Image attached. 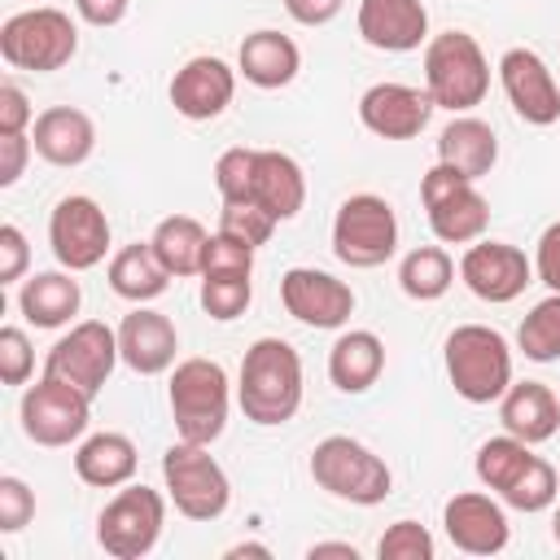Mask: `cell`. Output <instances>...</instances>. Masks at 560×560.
Returning <instances> with one entry per match:
<instances>
[{"instance_id":"obj_18","label":"cell","mask_w":560,"mask_h":560,"mask_svg":"<svg viewBox=\"0 0 560 560\" xmlns=\"http://www.w3.org/2000/svg\"><path fill=\"white\" fill-rule=\"evenodd\" d=\"M433 96L411 83H372L359 96V122L381 140H416L433 118Z\"/></svg>"},{"instance_id":"obj_30","label":"cell","mask_w":560,"mask_h":560,"mask_svg":"<svg viewBox=\"0 0 560 560\" xmlns=\"http://www.w3.org/2000/svg\"><path fill=\"white\" fill-rule=\"evenodd\" d=\"M105 280H109V289H114L122 302L144 306V302H158L175 276L162 267V258L153 254L149 241H136V245H122V249L109 258Z\"/></svg>"},{"instance_id":"obj_39","label":"cell","mask_w":560,"mask_h":560,"mask_svg":"<svg viewBox=\"0 0 560 560\" xmlns=\"http://www.w3.org/2000/svg\"><path fill=\"white\" fill-rule=\"evenodd\" d=\"M433 551H438V542L420 521H394L376 542L381 560H433Z\"/></svg>"},{"instance_id":"obj_7","label":"cell","mask_w":560,"mask_h":560,"mask_svg":"<svg viewBox=\"0 0 560 560\" xmlns=\"http://www.w3.org/2000/svg\"><path fill=\"white\" fill-rule=\"evenodd\" d=\"M162 481H166V499L188 521H219L232 503V481H228L223 464L210 455V446H197L184 438L166 446Z\"/></svg>"},{"instance_id":"obj_9","label":"cell","mask_w":560,"mask_h":560,"mask_svg":"<svg viewBox=\"0 0 560 560\" xmlns=\"http://www.w3.org/2000/svg\"><path fill=\"white\" fill-rule=\"evenodd\" d=\"M420 201L429 214V228L442 245H472L490 228V201L477 192V179H464L459 171L433 162L420 179Z\"/></svg>"},{"instance_id":"obj_40","label":"cell","mask_w":560,"mask_h":560,"mask_svg":"<svg viewBox=\"0 0 560 560\" xmlns=\"http://www.w3.org/2000/svg\"><path fill=\"white\" fill-rule=\"evenodd\" d=\"M35 372V346L18 324L0 328V381L4 385H26Z\"/></svg>"},{"instance_id":"obj_20","label":"cell","mask_w":560,"mask_h":560,"mask_svg":"<svg viewBox=\"0 0 560 560\" xmlns=\"http://www.w3.org/2000/svg\"><path fill=\"white\" fill-rule=\"evenodd\" d=\"M354 26L359 39L376 52H416L420 44H429L424 0H359Z\"/></svg>"},{"instance_id":"obj_12","label":"cell","mask_w":560,"mask_h":560,"mask_svg":"<svg viewBox=\"0 0 560 560\" xmlns=\"http://www.w3.org/2000/svg\"><path fill=\"white\" fill-rule=\"evenodd\" d=\"M18 420H22V433L35 442V446H70V442H83L88 433V420H92V398L66 381H52V376H39L22 402H18Z\"/></svg>"},{"instance_id":"obj_48","label":"cell","mask_w":560,"mask_h":560,"mask_svg":"<svg viewBox=\"0 0 560 560\" xmlns=\"http://www.w3.org/2000/svg\"><path fill=\"white\" fill-rule=\"evenodd\" d=\"M127 4L131 0H74V13L88 26H118L127 18Z\"/></svg>"},{"instance_id":"obj_38","label":"cell","mask_w":560,"mask_h":560,"mask_svg":"<svg viewBox=\"0 0 560 560\" xmlns=\"http://www.w3.org/2000/svg\"><path fill=\"white\" fill-rule=\"evenodd\" d=\"M254 162H258V149H223L219 162H214V188L223 201H249V184H254Z\"/></svg>"},{"instance_id":"obj_21","label":"cell","mask_w":560,"mask_h":560,"mask_svg":"<svg viewBox=\"0 0 560 560\" xmlns=\"http://www.w3.org/2000/svg\"><path fill=\"white\" fill-rule=\"evenodd\" d=\"M118 354H122V363L136 376H162V372L175 368L179 332H175V324L162 311H153L144 302L131 315H122V324H118Z\"/></svg>"},{"instance_id":"obj_33","label":"cell","mask_w":560,"mask_h":560,"mask_svg":"<svg viewBox=\"0 0 560 560\" xmlns=\"http://www.w3.org/2000/svg\"><path fill=\"white\" fill-rule=\"evenodd\" d=\"M529 459H534V446H529V442H521V438H512V433H499V438H490V442L477 446L472 472H477V481H481L490 494H503V490L529 468Z\"/></svg>"},{"instance_id":"obj_44","label":"cell","mask_w":560,"mask_h":560,"mask_svg":"<svg viewBox=\"0 0 560 560\" xmlns=\"http://www.w3.org/2000/svg\"><path fill=\"white\" fill-rule=\"evenodd\" d=\"M534 280L547 284L551 293H560V219L547 223L534 245Z\"/></svg>"},{"instance_id":"obj_24","label":"cell","mask_w":560,"mask_h":560,"mask_svg":"<svg viewBox=\"0 0 560 560\" xmlns=\"http://www.w3.org/2000/svg\"><path fill=\"white\" fill-rule=\"evenodd\" d=\"M249 201L262 206L276 223L298 219L302 206H306V175H302L298 158H289V153H280V149H258Z\"/></svg>"},{"instance_id":"obj_35","label":"cell","mask_w":560,"mask_h":560,"mask_svg":"<svg viewBox=\"0 0 560 560\" xmlns=\"http://www.w3.org/2000/svg\"><path fill=\"white\" fill-rule=\"evenodd\" d=\"M197 302H201V311H206L210 319L232 324V319H241V315L249 311V302H254V276H245V271H210V276H201Z\"/></svg>"},{"instance_id":"obj_16","label":"cell","mask_w":560,"mask_h":560,"mask_svg":"<svg viewBox=\"0 0 560 560\" xmlns=\"http://www.w3.org/2000/svg\"><path fill=\"white\" fill-rule=\"evenodd\" d=\"M280 302L306 328H346L354 315V289L319 267H289L280 276Z\"/></svg>"},{"instance_id":"obj_28","label":"cell","mask_w":560,"mask_h":560,"mask_svg":"<svg viewBox=\"0 0 560 560\" xmlns=\"http://www.w3.org/2000/svg\"><path fill=\"white\" fill-rule=\"evenodd\" d=\"M140 468V455H136V442L127 433H88L79 446H74V472L83 486H96V490H118L136 477Z\"/></svg>"},{"instance_id":"obj_45","label":"cell","mask_w":560,"mask_h":560,"mask_svg":"<svg viewBox=\"0 0 560 560\" xmlns=\"http://www.w3.org/2000/svg\"><path fill=\"white\" fill-rule=\"evenodd\" d=\"M35 122L31 96L18 83H0V136H22Z\"/></svg>"},{"instance_id":"obj_10","label":"cell","mask_w":560,"mask_h":560,"mask_svg":"<svg viewBox=\"0 0 560 560\" xmlns=\"http://www.w3.org/2000/svg\"><path fill=\"white\" fill-rule=\"evenodd\" d=\"M166 529V499L149 486H118V494L96 516V542L114 560H140L158 547Z\"/></svg>"},{"instance_id":"obj_31","label":"cell","mask_w":560,"mask_h":560,"mask_svg":"<svg viewBox=\"0 0 560 560\" xmlns=\"http://www.w3.org/2000/svg\"><path fill=\"white\" fill-rule=\"evenodd\" d=\"M153 254L162 258V267L184 280V276H201V258H206V245H210V232L201 228V219L192 214H166L153 236H149Z\"/></svg>"},{"instance_id":"obj_17","label":"cell","mask_w":560,"mask_h":560,"mask_svg":"<svg viewBox=\"0 0 560 560\" xmlns=\"http://www.w3.org/2000/svg\"><path fill=\"white\" fill-rule=\"evenodd\" d=\"M442 529H446L451 547L464 551V556H499L508 547V538H512L503 503L494 494H486V490L451 494L446 508H442Z\"/></svg>"},{"instance_id":"obj_25","label":"cell","mask_w":560,"mask_h":560,"mask_svg":"<svg viewBox=\"0 0 560 560\" xmlns=\"http://www.w3.org/2000/svg\"><path fill=\"white\" fill-rule=\"evenodd\" d=\"M499 420H503V433L529 446L551 442L560 433V398L542 381H512L508 394L499 398Z\"/></svg>"},{"instance_id":"obj_5","label":"cell","mask_w":560,"mask_h":560,"mask_svg":"<svg viewBox=\"0 0 560 560\" xmlns=\"http://www.w3.org/2000/svg\"><path fill=\"white\" fill-rule=\"evenodd\" d=\"M424 92L438 109L468 114L490 92V61L468 31H442L424 44Z\"/></svg>"},{"instance_id":"obj_8","label":"cell","mask_w":560,"mask_h":560,"mask_svg":"<svg viewBox=\"0 0 560 560\" xmlns=\"http://www.w3.org/2000/svg\"><path fill=\"white\" fill-rule=\"evenodd\" d=\"M332 254L354 267L372 271L398 254V214L376 192H354L332 214Z\"/></svg>"},{"instance_id":"obj_37","label":"cell","mask_w":560,"mask_h":560,"mask_svg":"<svg viewBox=\"0 0 560 560\" xmlns=\"http://www.w3.org/2000/svg\"><path fill=\"white\" fill-rule=\"evenodd\" d=\"M219 232L232 236V241H241V245H249V249H258V245L271 241L276 219H271L262 206H254V201H223V210H219Z\"/></svg>"},{"instance_id":"obj_49","label":"cell","mask_w":560,"mask_h":560,"mask_svg":"<svg viewBox=\"0 0 560 560\" xmlns=\"http://www.w3.org/2000/svg\"><path fill=\"white\" fill-rule=\"evenodd\" d=\"M311 560H324V556H341V560H359V547L354 542H311L306 547Z\"/></svg>"},{"instance_id":"obj_34","label":"cell","mask_w":560,"mask_h":560,"mask_svg":"<svg viewBox=\"0 0 560 560\" xmlns=\"http://www.w3.org/2000/svg\"><path fill=\"white\" fill-rule=\"evenodd\" d=\"M516 350L529 363H560V293H547L529 306L516 328Z\"/></svg>"},{"instance_id":"obj_2","label":"cell","mask_w":560,"mask_h":560,"mask_svg":"<svg viewBox=\"0 0 560 560\" xmlns=\"http://www.w3.org/2000/svg\"><path fill=\"white\" fill-rule=\"evenodd\" d=\"M166 402H171V420L175 433L184 442L197 446H214L228 429V411H232V381L223 372L219 359H179L171 368V385H166Z\"/></svg>"},{"instance_id":"obj_11","label":"cell","mask_w":560,"mask_h":560,"mask_svg":"<svg viewBox=\"0 0 560 560\" xmlns=\"http://www.w3.org/2000/svg\"><path fill=\"white\" fill-rule=\"evenodd\" d=\"M118 363H122L118 328H109L105 319H79V324H70L66 337L52 341V350L44 359V376L66 381V385L83 389L88 398H96Z\"/></svg>"},{"instance_id":"obj_32","label":"cell","mask_w":560,"mask_h":560,"mask_svg":"<svg viewBox=\"0 0 560 560\" xmlns=\"http://www.w3.org/2000/svg\"><path fill=\"white\" fill-rule=\"evenodd\" d=\"M455 284V258L442 245H416L398 262V289L411 302H438Z\"/></svg>"},{"instance_id":"obj_41","label":"cell","mask_w":560,"mask_h":560,"mask_svg":"<svg viewBox=\"0 0 560 560\" xmlns=\"http://www.w3.org/2000/svg\"><path fill=\"white\" fill-rule=\"evenodd\" d=\"M35 516V490L22 481V477H0V529L4 534H18L26 529Z\"/></svg>"},{"instance_id":"obj_36","label":"cell","mask_w":560,"mask_h":560,"mask_svg":"<svg viewBox=\"0 0 560 560\" xmlns=\"http://www.w3.org/2000/svg\"><path fill=\"white\" fill-rule=\"evenodd\" d=\"M508 508H516V512H547L556 499H560V477H556V468L542 459V455H534L529 459V468L499 494Z\"/></svg>"},{"instance_id":"obj_4","label":"cell","mask_w":560,"mask_h":560,"mask_svg":"<svg viewBox=\"0 0 560 560\" xmlns=\"http://www.w3.org/2000/svg\"><path fill=\"white\" fill-rule=\"evenodd\" d=\"M311 481L324 494H332L341 503H354V508H376L394 490L389 464L372 446L350 438V433H328L324 442H315V451H311Z\"/></svg>"},{"instance_id":"obj_47","label":"cell","mask_w":560,"mask_h":560,"mask_svg":"<svg viewBox=\"0 0 560 560\" xmlns=\"http://www.w3.org/2000/svg\"><path fill=\"white\" fill-rule=\"evenodd\" d=\"M346 0H284V13L298 22V26H328L337 13H341Z\"/></svg>"},{"instance_id":"obj_1","label":"cell","mask_w":560,"mask_h":560,"mask_svg":"<svg viewBox=\"0 0 560 560\" xmlns=\"http://www.w3.org/2000/svg\"><path fill=\"white\" fill-rule=\"evenodd\" d=\"M302 354L284 337H258L236 376V402L249 424L258 429H280L298 416L302 407Z\"/></svg>"},{"instance_id":"obj_13","label":"cell","mask_w":560,"mask_h":560,"mask_svg":"<svg viewBox=\"0 0 560 560\" xmlns=\"http://www.w3.org/2000/svg\"><path fill=\"white\" fill-rule=\"evenodd\" d=\"M48 245L66 271H92L109 254V219L96 197L70 192L48 214Z\"/></svg>"},{"instance_id":"obj_43","label":"cell","mask_w":560,"mask_h":560,"mask_svg":"<svg viewBox=\"0 0 560 560\" xmlns=\"http://www.w3.org/2000/svg\"><path fill=\"white\" fill-rule=\"evenodd\" d=\"M31 267V245L18 223H0V284H18Z\"/></svg>"},{"instance_id":"obj_19","label":"cell","mask_w":560,"mask_h":560,"mask_svg":"<svg viewBox=\"0 0 560 560\" xmlns=\"http://www.w3.org/2000/svg\"><path fill=\"white\" fill-rule=\"evenodd\" d=\"M166 96H171V105H175L179 118L210 122V118H219L232 105V96H236V70L223 57H188L175 70Z\"/></svg>"},{"instance_id":"obj_3","label":"cell","mask_w":560,"mask_h":560,"mask_svg":"<svg viewBox=\"0 0 560 560\" xmlns=\"http://www.w3.org/2000/svg\"><path fill=\"white\" fill-rule=\"evenodd\" d=\"M442 359H446V381L455 385V394L464 402H477V407L499 402L512 385V346L490 324L451 328Z\"/></svg>"},{"instance_id":"obj_23","label":"cell","mask_w":560,"mask_h":560,"mask_svg":"<svg viewBox=\"0 0 560 560\" xmlns=\"http://www.w3.org/2000/svg\"><path fill=\"white\" fill-rule=\"evenodd\" d=\"M298 70H302V48H298L289 35L271 31V26L249 31V35L241 39V48H236V74H241L245 83L262 88V92L289 88V83L298 79Z\"/></svg>"},{"instance_id":"obj_27","label":"cell","mask_w":560,"mask_h":560,"mask_svg":"<svg viewBox=\"0 0 560 560\" xmlns=\"http://www.w3.org/2000/svg\"><path fill=\"white\" fill-rule=\"evenodd\" d=\"M79 306H83V289H79L74 271H66V267L61 271H35L18 289V311L35 328H61L79 315Z\"/></svg>"},{"instance_id":"obj_29","label":"cell","mask_w":560,"mask_h":560,"mask_svg":"<svg viewBox=\"0 0 560 560\" xmlns=\"http://www.w3.org/2000/svg\"><path fill=\"white\" fill-rule=\"evenodd\" d=\"M385 372V341L372 328H350L328 350V381L341 394H368Z\"/></svg>"},{"instance_id":"obj_15","label":"cell","mask_w":560,"mask_h":560,"mask_svg":"<svg viewBox=\"0 0 560 560\" xmlns=\"http://www.w3.org/2000/svg\"><path fill=\"white\" fill-rule=\"evenodd\" d=\"M499 83L521 122H529V127L560 122V83L534 48H508L499 57Z\"/></svg>"},{"instance_id":"obj_46","label":"cell","mask_w":560,"mask_h":560,"mask_svg":"<svg viewBox=\"0 0 560 560\" xmlns=\"http://www.w3.org/2000/svg\"><path fill=\"white\" fill-rule=\"evenodd\" d=\"M31 153H35L31 131H22V136H0V188H13V184L22 179Z\"/></svg>"},{"instance_id":"obj_14","label":"cell","mask_w":560,"mask_h":560,"mask_svg":"<svg viewBox=\"0 0 560 560\" xmlns=\"http://www.w3.org/2000/svg\"><path fill=\"white\" fill-rule=\"evenodd\" d=\"M459 280L468 284L472 298L503 306L516 302L525 293V284H534V258H525V249L508 245V241H472L459 258Z\"/></svg>"},{"instance_id":"obj_22","label":"cell","mask_w":560,"mask_h":560,"mask_svg":"<svg viewBox=\"0 0 560 560\" xmlns=\"http://www.w3.org/2000/svg\"><path fill=\"white\" fill-rule=\"evenodd\" d=\"M31 144L35 153L48 162V166H83L96 149V122L92 114L74 109V105H48L44 114H35V127H31Z\"/></svg>"},{"instance_id":"obj_51","label":"cell","mask_w":560,"mask_h":560,"mask_svg":"<svg viewBox=\"0 0 560 560\" xmlns=\"http://www.w3.org/2000/svg\"><path fill=\"white\" fill-rule=\"evenodd\" d=\"M551 538H556V547H560V508L551 512Z\"/></svg>"},{"instance_id":"obj_50","label":"cell","mask_w":560,"mask_h":560,"mask_svg":"<svg viewBox=\"0 0 560 560\" xmlns=\"http://www.w3.org/2000/svg\"><path fill=\"white\" fill-rule=\"evenodd\" d=\"M223 556H228V560H236V556H262V560H267L271 547H262V542H236V547H228Z\"/></svg>"},{"instance_id":"obj_26","label":"cell","mask_w":560,"mask_h":560,"mask_svg":"<svg viewBox=\"0 0 560 560\" xmlns=\"http://www.w3.org/2000/svg\"><path fill=\"white\" fill-rule=\"evenodd\" d=\"M438 162L459 171L464 179H486L499 162V136L477 114H455L438 136Z\"/></svg>"},{"instance_id":"obj_6","label":"cell","mask_w":560,"mask_h":560,"mask_svg":"<svg viewBox=\"0 0 560 560\" xmlns=\"http://www.w3.org/2000/svg\"><path fill=\"white\" fill-rule=\"evenodd\" d=\"M74 52H79V26L66 9L35 4V9L4 18V26H0V57L13 70L52 74V70L70 66Z\"/></svg>"},{"instance_id":"obj_42","label":"cell","mask_w":560,"mask_h":560,"mask_svg":"<svg viewBox=\"0 0 560 560\" xmlns=\"http://www.w3.org/2000/svg\"><path fill=\"white\" fill-rule=\"evenodd\" d=\"M210 271H245L254 276V249L223 236V232H210V245H206V258H201V276Z\"/></svg>"}]
</instances>
